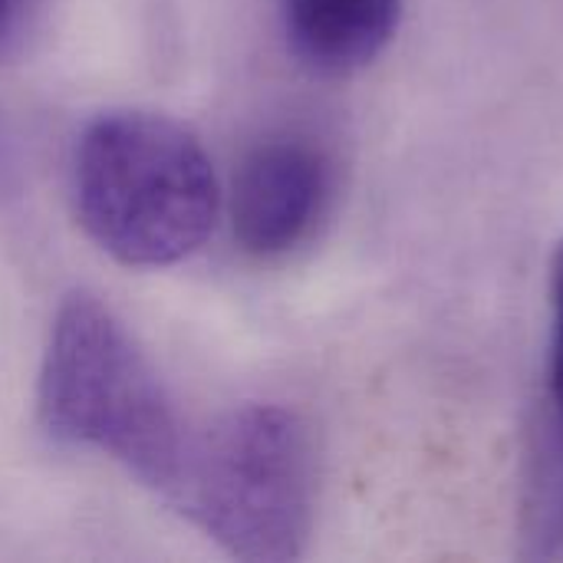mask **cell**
Listing matches in <instances>:
<instances>
[{"label": "cell", "instance_id": "7a4b0ae2", "mask_svg": "<svg viewBox=\"0 0 563 563\" xmlns=\"http://www.w3.org/2000/svg\"><path fill=\"white\" fill-rule=\"evenodd\" d=\"M36 412L53 442L102 452L168 498L188 426L125 323L86 290L63 297L53 317Z\"/></svg>", "mask_w": 563, "mask_h": 563}, {"label": "cell", "instance_id": "5b68a950", "mask_svg": "<svg viewBox=\"0 0 563 563\" xmlns=\"http://www.w3.org/2000/svg\"><path fill=\"white\" fill-rule=\"evenodd\" d=\"M551 356L525 472V541L534 558H551L563 544V241L551 267Z\"/></svg>", "mask_w": 563, "mask_h": 563}, {"label": "cell", "instance_id": "3957f363", "mask_svg": "<svg viewBox=\"0 0 563 563\" xmlns=\"http://www.w3.org/2000/svg\"><path fill=\"white\" fill-rule=\"evenodd\" d=\"M313 492L303 419L274 402H247L188 432L165 505L238 561L287 563L307 548Z\"/></svg>", "mask_w": 563, "mask_h": 563}, {"label": "cell", "instance_id": "52a82bcc", "mask_svg": "<svg viewBox=\"0 0 563 563\" xmlns=\"http://www.w3.org/2000/svg\"><path fill=\"white\" fill-rule=\"evenodd\" d=\"M49 0H0V63L20 49Z\"/></svg>", "mask_w": 563, "mask_h": 563}, {"label": "cell", "instance_id": "277c9868", "mask_svg": "<svg viewBox=\"0 0 563 563\" xmlns=\"http://www.w3.org/2000/svg\"><path fill=\"white\" fill-rule=\"evenodd\" d=\"M333 191L327 152L303 135L257 142L231 185L228 214L244 254L277 261L303 247L320 228Z\"/></svg>", "mask_w": 563, "mask_h": 563}, {"label": "cell", "instance_id": "8992f818", "mask_svg": "<svg viewBox=\"0 0 563 563\" xmlns=\"http://www.w3.org/2000/svg\"><path fill=\"white\" fill-rule=\"evenodd\" d=\"M294 53L317 73H356L396 36L402 0H280Z\"/></svg>", "mask_w": 563, "mask_h": 563}, {"label": "cell", "instance_id": "6da1fadb", "mask_svg": "<svg viewBox=\"0 0 563 563\" xmlns=\"http://www.w3.org/2000/svg\"><path fill=\"white\" fill-rule=\"evenodd\" d=\"M73 205L89 241L125 267H172L214 231L221 185L201 139L162 115L115 109L73 152Z\"/></svg>", "mask_w": 563, "mask_h": 563}]
</instances>
